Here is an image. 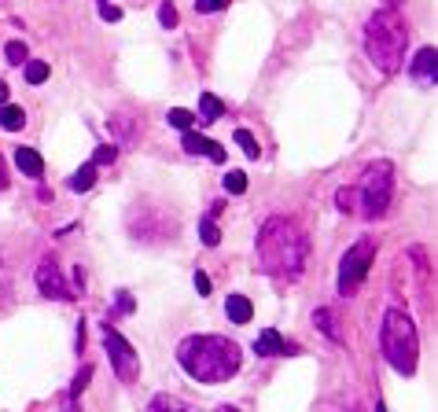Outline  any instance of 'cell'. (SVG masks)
<instances>
[{
    "label": "cell",
    "instance_id": "obj_1",
    "mask_svg": "<svg viewBox=\"0 0 438 412\" xmlns=\"http://www.w3.org/2000/svg\"><path fill=\"white\" fill-rule=\"evenodd\" d=\"M258 269L273 280H299L306 269V254H309V239L306 232L288 221V217H269L258 232Z\"/></svg>",
    "mask_w": 438,
    "mask_h": 412
},
{
    "label": "cell",
    "instance_id": "obj_2",
    "mask_svg": "<svg viewBox=\"0 0 438 412\" xmlns=\"http://www.w3.org/2000/svg\"><path fill=\"white\" fill-rule=\"evenodd\" d=\"M177 360L196 383H228L243 365L240 346L225 335H188L177 346Z\"/></svg>",
    "mask_w": 438,
    "mask_h": 412
},
{
    "label": "cell",
    "instance_id": "obj_3",
    "mask_svg": "<svg viewBox=\"0 0 438 412\" xmlns=\"http://www.w3.org/2000/svg\"><path fill=\"white\" fill-rule=\"evenodd\" d=\"M405 48H409V26L398 15V8H380L365 22V52L372 67L383 74H398L405 67Z\"/></svg>",
    "mask_w": 438,
    "mask_h": 412
},
{
    "label": "cell",
    "instance_id": "obj_4",
    "mask_svg": "<svg viewBox=\"0 0 438 412\" xmlns=\"http://www.w3.org/2000/svg\"><path fill=\"white\" fill-rule=\"evenodd\" d=\"M380 346L383 357L398 376H412L420 360V339H416V324L405 309H386L383 313V328H380Z\"/></svg>",
    "mask_w": 438,
    "mask_h": 412
},
{
    "label": "cell",
    "instance_id": "obj_5",
    "mask_svg": "<svg viewBox=\"0 0 438 412\" xmlns=\"http://www.w3.org/2000/svg\"><path fill=\"white\" fill-rule=\"evenodd\" d=\"M357 191V203H361V214L365 217H383L386 214V206H391V199H394V166L391 162H372L368 170H365V177H361V184L354 188Z\"/></svg>",
    "mask_w": 438,
    "mask_h": 412
},
{
    "label": "cell",
    "instance_id": "obj_6",
    "mask_svg": "<svg viewBox=\"0 0 438 412\" xmlns=\"http://www.w3.org/2000/svg\"><path fill=\"white\" fill-rule=\"evenodd\" d=\"M372 262H376V243L372 239H357L354 247L343 254V262H339V294L343 299L357 294V287H361V280L368 276Z\"/></svg>",
    "mask_w": 438,
    "mask_h": 412
},
{
    "label": "cell",
    "instance_id": "obj_7",
    "mask_svg": "<svg viewBox=\"0 0 438 412\" xmlns=\"http://www.w3.org/2000/svg\"><path fill=\"white\" fill-rule=\"evenodd\" d=\"M103 350H107V357H111V365H114V372H118V379H136V368H140V360H136V350L129 346L118 331H114L111 324L103 328Z\"/></svg>",
    "mask_w": 438,
    "mask_h": 412
},
{
    "label": "cell",
    "instance_id": "obj_8",
    "mask_svg": "<svg viewBox=\"0 0 438 412\" xmlns=\"http://www.w3.org/2000/svg\"><path fill=\"white\" fill-rule=\"evenodd\" d=\"M37 287H41V294L45 299H59V302H67V299H74V291H70V283L63 280V273H59V265L52 262V258H45L41 265H37Z\"/></svg>",
    "mask_w": 438,
    "mask_h": 412
},
{
    "label": "cell",
    "instance_id": "obj_9",
    "mask_svg": "<svg viewBox=\"0 0 438 412\" xmlns=\"http://www.w3.org/2000/svg\"><path fill=\"white\" fill-rule=\"evenodd\" d=\"M409 74H412V81H420V85H435L438 81V56H435V48H420L416 59L409 63Z\"/></svg>",
    "mask_w": 438,
    "mask_h": 412
},
{
    "label": "cell",
    "instance_id": "obj_10",
    "mask_svg": "<svg viewBox=\"0 0 438 412\" xmlns=\"http://www.w3.org/2000/svg\"><path fill=\"white\" fill-rule=\"evenodd\" d=\"M180 148H185L188 154H206V159L217 162V166L225 162V148L214 144V140H206V136H199V133H191V129H188L185 136H180Z\"/></svg>",
    "mask_w": 438,
    "mask_h": 412
},
{
    "label": "cell",
    "instance_id": "obj_11",
    "mask_svg": "<svg viewBox=\"0 0 438 412\" xmlns=\"http://www.w3.org/2000/svg\"><path fill=\"white\" fill-rule=\"evenodd\" d=\"M254 354L258 357H283L288 354V342L280 339L276 328H265V331H258V339H254Z\"/></svg>",
    "mask_w": 438,
    "mask_h": 412
},
{
    "label": "cell",
    "instance_id": "obj_12",
    "mask_svg": "<svg viewBox=\"0 0 438 412\" xmlns=\"http://www.w3.org/2000/svg\"><path fill=\"white\" fill-rule=\"evenodd\" d=\"M225 313L232 324H251V317H254V306L247 294H228V302H225Z\"/></svg>",
    "mask_w": 438,
    "mask_h": 412
},
{
    "label": "cell",
    "instance_id": "obj_13",
    "mask_svg": "<svg viewBox=\"0 0 438 412\" xmlns=\"http://www.w3.org/2000/svg\"><path fill=\"white\" fill-rule=\"evenodd\" d=\"M15 166H19L26 177H41V173H45V159H41L33 148H15Z\"/></svg>",
    "mask_w": 438,
    "mask_h": 412
},
{
    "label": "cell",
    "instance_id": "obj_14",
    "mask_svg": "<svg viewBox=\"0 0 438 412\" xmlns=\"http://www.w3.org/2000/svg\"><path fill=\"white\" fill-rule=\"evenodd\" d=\"M217 118H225V103L217 100L214 93H203V96H199V122L210 125V122H217Z\"/></svg>",
    "mask_w": 438,
    "mask_h": 412
},
{
    "label": "cell",
    "instance_id": "obj_15",
    "mask_svg": "<svg viewBox=\"0 0 438 412\" xmlns=\"http://www.w3.org/2000/svg\"><path fill=\"white\" fill-rule=\"evenodd\" d=\"M313 324H317L320 331H324V335H328L331 342H343L339 320H335V313H331V309H317V313H313Z\"/></svg>",
    "mask_w": 438,
    "mask_h": 412
},
{
    "label": "cell",
    "instance_id": "obj_16",
    "mask_svg": "<svg viewBox=\"0 0 438 412\" xmlns=\"http://www.w3.org/2000/svg\"><path fill=\"white\" fill-rule=\"evenodd\" d=\"M148 412H196V409L185 405V402H180V397H173V394H155L151 405H148Z\"/></svg>",
    "mask_w": 438,
    "mask_h": 412
},
{
    "label": "cell",
    "instance_id": "obj_17",
    "mask_svg": "<svg viewBox=\"0 0 438 412\" xmlns=\"http://www.w3.org/2000/svg\"><path fill=\"white\" fill-rule=\"evenodd\" d=\"M0 125H4L8 133H15V129H22V125H26V114H22V107H15V103H4V107H0Z\"/></svg>",
    "mask_w": 438,
    "mask_h": 412
},
{
    "label": "cell",
    "instance_id": "obj_18",
    "mask_svg": "<svg viewBox=\"0 0 438 412\" xmlns=\"http://www.w3.org/2000/svg\"><path fill=\"white\" fill-rule=\"evenodd\" d=\"M93 184H96V166H93V162H85L81 170L70 177V191H88Z\"/></svg>",
    "mask_w": 438,
    "mask_h": 412
},
{
    "label": "cell",
    "instance_id": "obj_19",
    "mask_svg": "<svg viewBox=\"0 0 438 412\" xmlns=\"http://www.w3.org/2000/svg\"><path fill=\"white\" fill-rule=\"evenodd\" d=\"M48 77V63L45 59H26V81L30 85H41Z\"/></svg>",
    "mask_w": 438,
    "mask_h": 412
},
{
    "label": "cell",
    "instance_id": "obj_20",
    "mask_svg": "<svg viewBox=\"0 0 438 412\" xmlns=\"http://www.w3.org/2000/svg\"><path fill=\"white\" fill-rule=\"evenodd\" d=\"M199 239L206 243V247H217V243H221V232H217L214 217H203L199 221Z\"/></svg>",
    "mask_w": 438,
    "mask_h": 412
},
{
    "label": "cell",
    "instance_id": "obj_21",
    "mask_svg": "<svg viewBox=\"0 0 438 412\" xmlns=\"http://www.w3.org/2000/svg\"><path fill=\"white\" fill-rule=\"evenodd\" d=\"M236 144L243 148V154H247V159H258V151H262V148H258V140H254L251 129H236Z\"/></svg>",
    "mask_w": 438,
    "mask_h": 412
},
{
    "label": "cell",
    "instance_id": "obj_22",
    "mask_svg": "<svg viewBox=\"0 0 438 412\" xmlns=\"http://www.w3.org/2000/svg\"><path fill=\"white\" fill-rule=\"evenodd\" d=\"M166 122H170L173 129H185V133H188V129H191V122H196V114H191V111H185V107H173L170 114H166Z\"/></svg>",
    "mask_w": 438,
    "mask_h": 412
},
{
    "label": "cell",
    "instance_id": "obj_23",
    "mask_svg": "<svg viewBox=\"0 0 438 412\" xmlns=\"http://www.w3.org/2000/svg\"><path fill=\"white\" fill-rule=\"evenodd\" d=\"M225 191H228V196H243V191H247V173L228 170V177H225Z\"/></svg>",
    "mask_w": 438,
    "mask_h": 412
},
{
    "label": "cell",
    "instance_id": "obj_24",
    "mask_svg": "<svg viewBox=\"0 0 438 412\" xmlns=\"http://www.w3.org/2000/svg\"><path fill=\"white\" fill-rule=\"evenodd\" d=\"M335 203H339V210H343V214H354V210H357V191H354V188H339Z\"/></svg>",
    "mask_w": 438,
    "mask_h": 412
},
{
    "label": "cell",
    "instance_id": "obj_25",
    "mask_svg": "<svg viewBox=\"0 0 438 412\" xmlns=\"http://www.w3.org/2000/svg\"><path fill=\"white\" fill-rule=\"evenodd\" d=\"M114 159H118V148H114V144H103V148H96V154H93V166H111Z\"/></svg>",
    "mask_w": 438,
    "mask_h": 412
},
{
    "label": "cell",
    "instance_id": "obj_26",
    "mask_svg": "<svg viewBox=\"0 0 438 412\" xmlns=\"http://www.w3.org/2000/svg\"><path fill=\"white\" fill-rule=\"evenodd\" d=\"M4 56H8V63H15V67H22V63H26V45H22V41H8Z\"/></svg>",
    "mask_w": 438,
    "mask_h": 412
},
{
    "label": "cell",
    "instance_id": "obj_27",
    "mask_svg": "<svg viewBox=\"0 0 438 412\" xmlns=\"http://www.w3.org/2000/svg\"><path fill=\"white\" fill-rule=\"evenodd\" d=\"M88 379H93V365H85V368H81V372H77V376H74V383H70V397H77V394H81Z\"/></svg>",
    "mask_w": 438,
    "mask_h": 412
},
{
    "label": "cell",
    "instance_id": "obj_28",
    "mask_svg": "<svg viewBox=\"0 0 438 412\" xmlns=\"http://www.w3.org/2000/svg\"><path fill=\"white\" fill-rule=\"evenodd\" d=\"M159 22L166 26V30H173V26H177V8L170 4V0H166V4L159 8Z\"/></svg>",
    "mask_w": 438,
    "mask_h": 412
},
{
    "label": "cell",
    "instance_id": "obj_29",
    "mask_svg": "<svg viewBox=\"0 0 438 412\" xmlns=\"http://www.w3.org/2000/svg\"><path fill=\"white\" fill-rule=\"evenodd\" d=\"M221 8H228V0H196V11H203V15H214Z\"/></svg>",
    "mask_w": 438,
    "mask_h": 412
},
{
    "label": "cell",
    "instance_id": "obj_30",
    "mask_svg": "<svg viewBox=\"0 0 438 412\" xmlns=\"http://www.w3.org/2000/svg\"><path fill=\"white\" fill-rule=\"evenodd\" d=\"M100 19H103V22H118V19H122V8H114V4H100Z\"/></svg>",
    "mask_w": 438,
    "mask_h": 412
},
{
    "label": "cell",
    "instance_id": "obj_31",
    "mask_svg": "<svg viewBox=\"0 0 438 412\" xmlns=\"http://www.w3.org/2000/svg\"><path fill=\"white\" fill-rule=\"evenodd\" d=\"M196 291L199 294H210V276H206V273H196Z\"/></svg>",
    "mask_w": 438,
    "mask_h": 412
},
{
    "label": "cell",
    "instance_id": "obj_32",
    "mask_svg": "<svg viewBox=\"0 0 438 412\" xmlns=\"http://www.w3.org/2000/svg\"><path fill=\"white\" fill-rule=\"evenodd\" d=\"M118 309H122V313H129V309H133V299H129V291H118Z\"/></svg>",
    "mask_w": 438,
    "mask_h": 412
},
{
    "label": "cell",
    "instance_id": "obj_33",
    "mask_svg": "<svg viewBox=\"0 0 438 412\" xmlns=\"http://www.w3.org/2000/svg\"><path fill=\"white\" fill-rule=\"evenodd\" d=\"M8 306V283H4V273H0V309Z\"/></svg>",
    "mask_w": 438,
    "mask_h": 412
},
{
    "label": "cell",
    "instance_id": "obj_34",
    "mask_svg": "<svg viewBox=\"0 0 438 412\" xmlns=\"http://www.w3.org/2000/svg\"><path fill=\"white\" fill-rule=\"evenodd\" d=\"M8 188V166H4V159H0V191Z\"/></svg>",
    "mask_w": 438,
    "mask_h": 412
},
{
    "label": "cell",
    "instance_id": "obj_35",
    "mask_svg": "<svg viewBox=\"0 0 438 412\" xmlns=\"http://www.w3.org/2000/svg\"><path fill=\"white\" fill-rule=\"evenodd\" d=\"M8 93H11V88H8L4 81H0V107H4V103H8Z\"/></svg>",
    "mask_w": 438,
    "mask_h": 412
},
{
    "label": "cell",
    "instance_id": "obj_36",
    "mask_svg": "<svg viewBox=\"0 0 438 412\" xmlns=\"http://www.w3.org/2000/svg\"><path fill=\"white\" fill-rule=\"evenodd\" d=\"M217 412H240L236 405H221V409H217Z\"/></svg>",
    "mask_w": 438,
    "mask_h": 412
},
{
    "label": "cell",
    "instance_id": "obj_37",
    "mask_svg": "<svg viewBox=\"0 0 438 412\" xmlns=\"http://www.w3.org/2000/svg\"><path fill=\"white\" fill-rule=\"evenodd\" d=\"M376 412H386V409H383V405H376Z\"/></svg>",
    "mask_w": 438,
    "mask_h": 412
},
{
    "label": "cell",
    "instance_id": "obj_38",
    "mask_svg": "<svg viewBox=\"0 0 438 412\" xmlns=\"http://www.w3.org/2000/svg\"><path fill=\"white\" fill-rule=\"evenodd\" d=\"M100 4H107V0H100Z\"/></svg>",
    "mask_w": 438,
    "mask_h": 412
}]
</instances>
